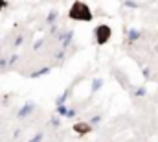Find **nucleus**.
<instances>
[{"mask_svg": "<svg viewBox=\"0 0 158 142\" xmlns=\"http://www.w3.org/2000/svg\"><path fill=\"white\" fill-rule=\"evenodd\" d=\"M68 19L79 20V22H90V20L94 19V15H92V9H90V6H88L86 2L76 0V2L72 4L70 11H68Z\"/></svg>", "mask_w": 158, "mask_h": 142, "instance_id": "f257e3e1", "label": "nucleus"}, {"mask_svg": "<svg viewBox=\"0 0 158 142\" xmlns=\"http://www.w3.org/2000/svg\"><path fill=\"white\" fill-rule=\"evenodd\" d=\"M110 37H112V28L109 24H99V26L94 28V39H96V42L99 46L107 44L110 41Z\"/></svg>", "mask_w": 158, "mask_h": 142, "instance_id": "f03ea898", "label": "nucleus"}, {"mask_svg": "<svg viewBox=\"0 0 158 142\" xmlns=\"http://www.w3.org/2000/svg\"><path fill=\"white\" fill-rule=\"evenodd\" d=\"M90 129H92V126H90L88 122H76V124H74V131H76L77 135H86Z\"/></svg>", "mask_w": 158, "mask_h": 142, "instance_id": "7ed1b4c3", "label": "nucleus"}, {"mask_svg": "<svg viewBox=\"0 0 158 142\" xmlns=\"http://www.w3.org/2000/svg\"><path fill=\"white\" fill-rule=\"evenodd\" d=\"M140 37H142V32H138V30H129V32H127V42L132 44V42H136Z\"/></svg>", "mask_w": 158, "mask_h": 142, "instance_id": "20e7f679", "label": "nucleus"}, {"mask_svg": "<svg viewBox=\"0 0 158 142\" xmlns=\"http://www.w3.org/2000/svg\"><path fill=\"white\" fill-rule=\"evenodd\" d=\"M57 19H59V11H57V9H52V11L48 13V17H46V24L52 26V24L57 22Z\"/></svg>", "mask_w": 158, "mask_h": 142, "instance_id": "39448f33", "label": "nucleus"}, {"mask_svg": "<svg viewBox=\"0 0 158 142\" xmlns=\"http://www.w3.org/2000/svg\"><path fill=\"white\" fill-rule=\"evenodd\" d=\"M33 109H35V105H33V104H26V105L19 111V118H26L30 113H33Z\"/></svg>", "mask_w": 158, "mask_h": 142, "instance_id": "423d86ee", "label": "nucleus"}, {"mask_svg": "<svg viewBox=\"0 0 158 142\" xmlns=\"http://www.w3.org/2000/svg\"><path fill=\"white\" fill-rule=\"evenodd\" d=\"M101 87H103V79H101V78H96V79L92 81V92H98Z\"/></svg>", "mask_w": 158, "mask_h": 142, "instance_id": "0eeeda50", "label": "nucleus"}, {"mask_svg": "<svg viewBox=\"0 0 158 142\" xmlns=\"http://www.w3.org/2000/svg\"><path fill=\"white\" fill-rule=\"evenodd\" d=\"M142 74H143V78H145V79H151V78H153V74H151V69H149V67L142 69Z\"/></svg>", "mask_w": 158, "mask_h": 142, "instance_id": "6e6552de", "label": "nucleus"}, {"mask_svg": "<svg viewBox=\"0 0 158 142\" xmlns=\"http://www.w3.org/2000/svg\"><path fill=\"white\" fill-rule=\"evenodd\" d=\"M125 6H127V7H138V4L132 2V0H125Z\"/></svg>", "mask_w": 158, "mask_h": 142, "instance_id": "1a4fd4ad", "label": "nucleus"}, {"mask_svg": "<svg viewBox=\"0 0 158 142\" xmlns=\"http://www.w3.org/2000/svg\"><path fill=\"white\" fill-rule=\"evenodd\" d=\"M7 7V0H0V11Z\"/></svg>", "mask_w": 158, "mask_h": 142, "instance_id": "9d476101", "label": "nucleus"}, {"mask_svg": "<svg viewBox=\"0 0 158 142\" xmlns=\"http://www.w3.org/2000/svg\"><path fill=\"white\" fill-rule=\"evenodd\" d=\"M153 2H155V0H153Z\"/></svg>", "mask_w": 158, "mask_h": 142, "instance_id": "9b49d317", "label": "nucleus"}]
</instances>
